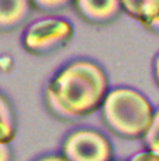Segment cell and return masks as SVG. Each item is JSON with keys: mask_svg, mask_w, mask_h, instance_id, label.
I'll return each instance as SVG.
<instances>
[{"mask_svg": "<svg viewBox=\"0 0 159 161\" xmlns=\"http://www.w3.org/2000/svg\"><path fill=\"white\" fill-rule=\"evenodd\" d=\"M109 82L97 64L79 59L68 64L47 88V103L61 119H76L95 113L103 106Z\"/></svg>", "mask_w": 159, "mask_h": 161, "instance_id": "1", "label": "cell"}, {"mask_svg": "<svg viewBox=\"0 0 159 161\" xmlns=\"http://www.w3.org/2000/svg\"><path fill=\"white\" fill-rule=\"evenodd\" d=\"M104 123L124 139L144 137L154 119V109L144 95L131 88H115L101 106Z\"/></svg>", "mask_w": 159, "mask_h": 161, "instance_id": "2", "label": "cell"}, {"mask_svg": "<svg viewBox=\"0 0 159 161\" xmlns=\"http://www.w3.org/2000/svg\"><path fill=\"white\" fill-rule=\"evenodd\" d=\"M73 37V27L64 19H41L27 27L24 48L33 55H47L64 48Z\"/></svg>", "mask_w": 159, "mask_h": 161, "instance_id": "3", "label": "cell"}, {"mask_svg": "<svg viewBox=\"0 0 159 161\" xmlns=\"http://www.w3.org/2000/svg\"><path fill=\"white\" fill-rule=\"evenodd\" d=\"M64 157L68 161H111L109 140L95 130H78L66 139Z\"/></svg>", "mask_w": 159, "mask_h": 161, "instance_id": "4", "label": "cell"}, {"mask_svg": "<svg viewBox=\"0 0 159 161\" xmlns=\"http://www.w3.org/2000/svg\"><path fill=\"white\" fill-rule=\"evenodd\" d=\"M78 14L90 24L114 21L123 11L121 0H73Z\"/></svg>", "mask_w": 159, "mask_h": 161, "instance_id": "5", "label": "cell"}, {"mask_svg": "<svg viewBox=\"0 0 159 161\" xmlns=\"http://www.w3.org/2000/svg\"><path fill=\"white\" fill-rule=\"evenodd\" d=\"M30 0H0V31L17 28L30 14Z\"/></svg>", "mask_w": 159, "mask_h": 161, "instance_id": "6", "label": "cell"}, {"mask_svg": "<svg viewBox=\"0 0 159 161\" xmlns=\"http://www.w3.org/2000/svg\"><path fill=\"white\" fill-rule=\"evenodd\" d=\"M123 11L148 28L159 19V0H121Z\"/></svg>", "mask_w": 159, "mask_h": 161, "instance_id": "7", "label": "cell"}, {"mask_svg": "<svg viewBox=\"0 0 159 161\" xmlns=\"http://www.w3.org/2000/svg\"><path fill=\"white\" fill-rule=\"evenodd\" d=\"M16 134V117L10 102L3 95H0V143L13 142Z\"/></svg>", "mask_w": 159, "mask_h": 161, "instance_id": "8", "label": "cell"}, {"mask_svg": "<svg viewBox=\"0 0 159 161\" xmlns=\"http://www.w3.org/2000/svg\"><path fill=\"white\" fill-rule=\"evenodd\" d=\"M144 143H145L148 151L159 156V110L154 114L151 126L144 136Z\"/></svg>", "mask_w": 159, "mask_h": 161, "instance_id": "9", "label": "cell"}, {"mask_svg": "<svg viewBox=\"0 0 159 161\" xmlns=\"http://www.w3.org/2000/svg\"><path fill=\"white\" fill-rule=\"evenodd\" d=\"M33 8L41 13H56L66 8L73 0H30Z\"/></svg>", "mask_w": 159, "mask_h": 161, "instance_id": "10", "label": "cell"}, {"mask_svg": "<svg viewBox=\"0 0 159 161\" xmlns=\"http://www.w3.org/2000/svg\"><path fill=\"white\" fill-rule=\"evenodd\" d=\"M130 161H159V156L151 153V151H144V153L135 154Z\"/></svg>", "mask_w": 159, "mask_h": 161, "instance_id": "11", "label": "cell"}, {"mask_svg": "<svg viewBox=\"0 0 159 161\" xmlns=\"http://www.w3.org/2000/svg\"><path fill=\"white\" fill-rule=\"evenodd\" d=\"M0 161H11V153L4 143H0Z\"/></svg>", "mask_w": 159, "mask_h": 161, "instance_id": "12", "label": "cell"}, {"mask_svg": "<svg viewBox=\"0 0 159 161\" xmlns=\"http://www.w3.org/2000/svg\"><path fill=\"white\" fill-rule=\"evenodd\" d=\"M154 74H155V79H156V83L159 86V54L155 58V64H154Z\"/></svg>", "mask_w": 159, "mask_h": 161, "instance_id": "13", "label": "cell"}, {"mask_svg": "<svg viewBox=\"0 0 159 161\" xmlns=\"http://www.w3.org/2000/svg\"><path fill=\"white\" fill-rule=\"evenodd\" d=\"M148 30H149V31H152V33H156V34H159V19L156 20V21L152 23L151 25H149Z\"/></svg>", "mask_w": 159, "mask_h": 161, "instance_id": "14", "label": "cell"}, {"mask_svg": "<svg viewBox=\"0 0 159 161\" xmlns=\"http://www.w3.org/2000/svg\"><path fill=\"white\" fill-rule=\"evenodd\" d=\"M39 161H68L65 157H45V158H41Z\"/></svg>", "mask_w": 159, "mask_h": 161, "instance_id": "15", "label": "cell"}]
</instances>
